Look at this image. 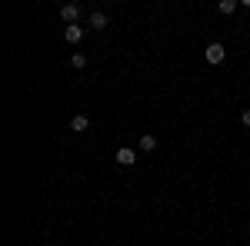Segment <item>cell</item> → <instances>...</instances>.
Segmentation results:
<instances>
[{"mask_svg": "<svg viewBox=\"0 0 250 246\" xmlns=\"http://www.w3.org/2000/svg\"><path fill=\"white\" fill-rule=\"evenodd\" d=\"M114 160L120 163V167H134V163H137V150H130V147H120V150L114 153Z\"/></svg>", "mask_w": 250, "mask_h": 246, "instance_id": "1", "label": "cell"}, {"mask_svg": "<svg viewBox=\"0 0 250 246\" xmlns=\"http://www.w3.org/2000/svg\"><path fill=\"white\" fill-rule=\"evenodd\" d=\"M224 57H227L224 43H207V63H220Z\"/></svg>", "mask_w": 250, "mask_h": 246, "instance_id": "2", "label": "cell"}, {"mask_svg": "<svg viewBox=\"0 0 250 246\" xmlns=\"http://www.w3.org/2000/svg\"><path fill=\"white\" fill-rule=\"evenodd\" d=\"M60 17L67 20V27H70V23H77V17H80V7H77V3H63V7H60Z\"/></svg>", "mask_w": 250, "mask_h": 246, "instance_id": "3", "label": "cell"}, {"mask_svg": "<svg viewBox=\"0 0 250 246\" xmlns=\"http://www.w3.org/2000/svg\"><path fill=\"white\" fill-rule=\"evenodd\" d=\"M63 40H67V43H80V40H83V27H77V23L63 27Z\"/></svg>", "mask_w": 250, "mask_h": 246, "instance_id": "4", "label": "cell"}, {"mask_svg": "<svg viewBox=\"0 0 250 246\" xmlns=\"http://www.w3.org/2000/svg\"><path fill=\"white\" fill-rule=\"evenodd\" d=\"M137 147H140V153H154L157 150V136H154V133H144Z\"/></svg>", "mask_w": 250, "mask_h": 246, "instance_id": "5", "label": "cell"}, {"mask_svg": "<svg viewBox=\"0 0 250 246\" xmlns=\"http://www.w3.org/2000/svg\"><path fill=\"white\" fill-rule=\"evenodd\" d=\"M87 127H90V120H87L83 114H74V116H70V130H74V133H83Z\"/></svg>", "mask_w": 250, "mask_h": 246, "instance_id": "6", "label": "cell"}, {"mask_svg": "<svg viewBox=\"0 0 250 246\" xmlns=\"http://www.w3.org/2000/svg\"><path fill=\"white\" fill-rule=\"evenodd\" d=\"M90 27H94V30H104V27H107V14L94 10V14H90Z\"/></svg>", "mask_w": 250, "mask_h": 246, "instance_id": "7", "label": "cell"}, {"mask_svg": "<svg viewBox=\"0 0 250 246\" xmlns=\"http://www.w3.org/2000/svg\"><path fill=\"white\" fill-rule=\"evenodd\" d=\"M70 67H74V70H83V67H87V57H83V54H74V57H70Z\"/></svg>", "mask_w": 250, "mask_h": 246, "instance_id": "8", "label": "cell"}, {"mask_svg": "<svg viewBox=\"0 0 250 246\" xmlns=\"http://www.w3.org/2000/svg\"><path fill=\"white\" fill-rule=\"evenodd\" d=\"M217 10H220V14H233V10H237V0H220Z\"/></svg>", "mask_w": 250, "mask_h": 246, "instance_id": "9", "label": "cell"}, {"mask_svg": "<svg viewBox=\"0 0 250 246\" xmlns=\"http://www.w3.org/2000/svg\"><path fill=\"white\" fill-rule=\"evenodd\" d=\"M240 120H244V127H250V110H244V116H240Z\"/></svg>", "mask_w": 250, "mask_h": 246, "instance_id": "10", "label": "cell"}]
</instances>
